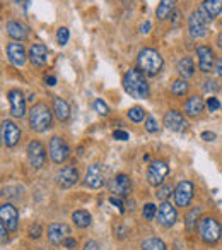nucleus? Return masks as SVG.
I'll return each instance as SVG.
<instances>
[{"label":"nucleus","instance_id":"16","mask_svg":"<svg viewBox=\"0 0 222 250\" xmlns=\"http://www.w3.org/2000/svg\"><path fill=\"white\" fill-rule=\"evenodd\" d=\"M5 52H7L9 62H11L14 67H22L26 63V60L29 59L24 45H22V43H19V42L9 43L7 48H5Z\"/></svg>","mask_w":222,"mask_h":250},{"label":"nucleus","instance_id":"14","mask_svg":"<svg viewBox=\"0 0 222 250\" xmlns=\"http://www.w3.org/2000/svg\"><path fill=\"white\" fill-rule=\"evenodd\" d=\"M163 122H164V127H166L167 130H171V132H183V130L188 127L183 113L178 110H167L163 118Z\"/></svg>","mask_w":222,"mask_h":250},{"label":"nucleus","instance_id":"13","mask_svg":"<svg viewBox=\"0 0 222 250\" xmlns=\"http://www.w3.org/2000/svg\"><path fill=\"white\" fill-rule=\"evenodd\" d=\"M176 219H178L176 208L167 201L161 202V206L157 208V223H159L163 228H171V226L176 223Z\"/></svg>","mask_w":222,"mask_h":250},{"label":"nucleus","instance_id":"44","mask_svg":"<svg viewBox=\"0 0 222 250\" xmlns=\"http://www.w3.org/2000/svg\"><path fill=\"white\" fill-rule=\"evenodd\" d=\"M110 202L113 206H116V208L120 209V212H125V206H123V202L120 201V197H110Z\"/></svg>","mask_w":222,"mask_h":250},{"label":"nucleus","instance_id":"41","mask_svg":"<svg viewBox=\"0 0 222 250\" xmlns=\"http://www.w3.org/2000/svg\"><path fill=\"white\" fill-rule=\"evenodd\" d=\"M127 236V228L123 225H116L115 226V238L123 240Z\"/></svg>","mask_w":222,"mask_h":250},{"label":"nucleus","instance_id":"4","mask_svg":"<svg viewBox=\"0 0 222 250\" xmlns=\"http://www.w3.org/2000/svg\"><path fill=\"white\" fill-rule=\"evenodd\" d=\"M198 236L202 238V242L208 243H217L219 240L222 238V226L221 223L217 221L215 218H210V216H205V218H200L197 226Z\"/></svg>","mask_w":222,"mask_h":250},{"label":"nucleus","instance_id":"26","mask_svg":"<svg viewBox=\"0 0 222 250\" xmlns=\"http://www.w3.org/2000/svg\"><path fill=\"white\" fill-rule=\"evenodd\" d=\"M176 70L180 74L181 79H190L195 76V63L191 60V57H181L176 63Z\"/></svg>","mask_w":222,"mask_h":250},{"label":"nucleus","instance_id":"28","mask_svg":"<svg viewBox=\"0 0 222 250\" xmlns=\"http://www.w3.org/2000/svg\"><path fill=\"white\" fill-rule=\"evenodd\" d=\"M72 221H74V225L79 226V228H87V226H91V223H92V216L87 211H84V209H79V211L72 212Z\"/></svg>","mask_w":222,"mask_h":250},{"label":"nucleus","instance_id":"24","mask_svg":"<svg viewBox=\"0 0 222 250\" xmlns=\"http://www.w3.org/2000/svg\"><path fill=\"white\" fill-rule=\"evenodd\" d=\"M204 100H202L200 96H197V94H193V96H190L186 101H185V113H186V117L190 118H197L202 115V111H204Z\"/></svg>","mask_w":222,"mask_h":250},{"label":"nucleus","instance_id":"5","mask_svg":"<svg viewBox=\"0 0 222 250\" xmlns=\"http://www.w3.org/2000/svg\"><path fill=\"white\" fill-rule=\"evenodd\" d=\"M188 33L193 40H204L208 35V21L198 9L188 16Z\"/></svg>","mask_w":222,"mask_h":250},{"label":"nucleus","instance_id":"37","mask_svg":"<svg viewBox=\"0 0 222 250\" xmlns=\"http://www.w3.org/2000/svg\"><path fill=\"white\" fill-rule=\"evenodd\" d=\"M146 130L149 134H157L159 132V124L154 117H147L146 118Z\"/></svg>","mask_w":222,"mask_h":250},{"label":"nucleus","instance_id":"36","mask_svg":"<svg viewBox=\"0 0 222 250\" xmlns=\"http://www.w3.org/2000/svg\"><path fill=\"white\" fill-rule=\"evenodd\" d=\"M142 216L147 219V221H152V219L157 216V208H156V206H154V204H150V202H149V204L144 206V209H142Z\"/></svg>","mask_w":222,"mask_h":250},{"label":"nucleus","instance_id":"45","mask_svg":"<svg viewBox=\"0 0 222 250\" xmlns=\"http://www.w3.org/2000/svg\"><path fill=\"white\" fill-rule=\"evenodd\" d=\"M113 137H115L116 141H127L129 139V134H127L125 130H115V132H113Z\"/></svg>","mask_w":222,"mask_h":250},{"label":"nucleus","instance_id":"31","mask_svg":"<svg viewBox=\"0 0 222 250\" xmlns=\"http://www.w3.org/2000/svg\"><path fill=\"white\" fill-rule=\"evenodd\" d=\"M142 250H167L166 243L157 236H150L142 242Z\"/></svg>","mask_w":222,"mask_h":250},{"label":"nucleus","instance_id":"17","mask_svg":"<svg viewBox=\"0 0 222 250\" xmlns=\"http://www.w3.org/2000/svg\"><path fill=\"white\" fill-rule=\"evenodd\" d=\"M56 185L62 188H70L77 184L79 180V170H77L74 165H69V167H63L62 170L56 173Z\"/></svg>","mask_w":222,"mask_h":250},{"label":"nucleus","instance_id":"34","mask_svg":"<svg viewBox=\"0 0 222 250\" xmlns=\"http://www.w3.org/2000/svg\"><path fill=\"white\" fill-rule=\"evenodd\" d=\"M69 38H70V33L65 26L56 29V43H58L60 46H65L67 43H69Z\"/></svg>","mask_w":222,"mask_h":250},{"label":"nucleus","instance_id":"27","mask_svg":"<svg viewBox=\"0 0 222 250\" xmlns=\"http://www.w3.org/2000/svg\"><path fill=\"white\" fill-rule=\"evenodd\" d=\"M174 14V0H161L156 9V16L159 21H166Z\"/></svg>","mask_w":222,"mask_h":250},{"label":"nucleus","instance_id":"50","mask_svg":"<svg viewBox=\"0 0 222 250\" xmlns=\"http://www.w3.org/2000/svg\"><path fill=\"white\" fill-rule=\"evenodd\" d=\"M149 31H150V22L147 21L146 24L140 26V33H142V35H149Z\"/></svg>","mask_w":222,"mask_h":250},{"label":"nucleus","instance_id":"12","mask_svg":"<svg viewBox=\"0 0 222 250\" xmlns=\"http://www.w3.org/2000/svg\"><path fill=\"white\" fill-rule=\"evenodd\" d=\"M197 55H198V69H200V72L210 74L215 69V63H217L214 50L207 45H198Z\"/></svg>","mask_w":222,"mask_h":250},{"label":"nucleus","instance_id":"3","mask_svg":"<svg viewBox=\"0 0 222 250\" xmlns=\"http://www.w3.org/2000/svg\"><path fill=\"white\" fill-rule=\"evenodd\" d=\"M164 60L161 53L154 48H142L137 55V67L142 70L146 76L154 77L163 70Z\"/></svg>","mask_w":222,"mask_h":250},{"label":"nucleus","instance_id":"43","mask_svg":"<svg viewBox=\"0 0 222 250\" xmlns=\"http://www.w3.org/2000/svg\"><path fill=\"white\" fill-rule=\"evenodd\" d=\"M82 250H99V243H97L96 240H89V242L84 243Z\"/></svg>","mask_w":222,"mask_h":250},{"label":"nucleus","instance_id":"29","mask_svg":"<svg viewBox=\"0 0 222 250\" xmlns=\"http://www.w3.org/2000/svg\"><path fill=\"white\" fill-rule=\"evenodd\" d=\"M200 212H202L200 208H191V209H188L186 214H185V225H186V228L190 229V231H193V229L198 226Z\"/></svg>","mask_w":222,"mask_h":250},{"label":"nucleus","instance_id":"25","mask_svg":"<svg viewBox=\"0 0 222 250\" xmlns=\"http://www.w3.org/2000/svg\"><path fill=\"white\" fill-rule=\"evenodd\" d=\"M53 113L60 122H67L70 118V104L63 98L55 96L53 98Z\"/></svg>","mask_w":222,"mask_h":250},{"label":"nucleus","instance_id":"21","mask_svg":"<svg viewBox=\"0 0 222 250\" xmlns=\"http://www.w3.org/2000/svg\"><path fill=\"white\" fill-rule=\"evenodd\" d=\"M28 55H29L31 63L36 67H43L48 62V48H46L43 43H33L28 50Z\"/></svg>","mask_w":222,"mask_h":250},{"label":"nucleus","instance_id":"47","mask_svg":"<svg viewBox=\"0 0 222 250\" xmlns=\"http://www.w3.org/2000/svg\"><path fill=\"white\" fill-rule=\"evenodd\" d=\"M63 245L67 247V249H75V245H77V242L74 238H70V236H67L65 240H63Z\"/></svg>","mask_w":222,"mask_h":250},{"label":"nucleus","instance_id":"1","mask_svg":"<svg viewBox=\"0 0 222 250\" xmlns=\"http://www.w3.org/2000/svg\"><path fill=\"white\" fill-rule=\"evenodd\" d=\"M122 84H123L125 93L130 94L132 98H135V100H147L150 94L146 74H144L139 67H133V69L127 70V72L123 74Z\"/></svg>","mask_w":222,"mask_h":250},{"label":"nucleus","instance_id":"40","mask_svg":"<svg viewBox=\"0 0 222 250\" xmlns=\"http://www.w3.org/2000/svg\"><path fill=\"white\" fill-rule=\"evenodd\" d=\"M41 231H43L41 225H33L31 228H29V236H31V238H39Z\"/></svg>","mask_w":222,"mask_h":250},{"label":"nucleus","instance_id":"22","mask_svg":"<svg viewBox=\"0 0 222 250\" xmlns=\"http://www.w3.org/2000/svg\"><path fill=\"white\" fill-rule=\"evenodd\" d=\"M198 11L204 14V18L208 22L217 19V16L222 12V0H204L198 7Z\"/></svg>","mask_w":222,"mask_h":250},{"label":"nucleus","instance_id":"10","mask_svg":"<svg viewBox=\"0 0 222 250\" xmlns=\"http://www.w3.org/2000/svg\"><path fill=\"white\" fill-rule=\"evenodd\" d=\"M9 104H11V115L14 118H24L26 113H29L26 108V96L21 89H11L7 93Z\"/></svg>","mask_w":222,"mask_h":250},{"label":"nucleus","instance_id":"20","mask_svg":"<svg viewBox=\"0 0 222 250\" xmlns=\"http://www.w3.org/2000/svg\"><path fill=\"white\" fill-rule=\"evenodd\" d=\"M86 185L89 188H101L104 185L103 167L99 163H94L86 171Z\"/></svg>","mask_w":222,"mask_h":250},{"label":"nucleus","instance_id":"2","mask_svg":"<svg viewBox=\"0 0 222 250\" xmlns=\"http://www.w3.org/2000/svg\"><path fill=\"white\" fill-rule=\"evenodd\" d=\"M28 122L31 130H35V132H46L48 129H52L53 111L50 110V106L46 103H36L29 110Z\"/></svg>","mask_w":222,"mask_h":250},{"label":"nucleus","instance_id":"32","mask_svg":"<svg viewBox=\"0 0 222 250\" xmlns=\"http://www.w3.org/2000/svg\"><path fill=\"white\" fill-rule=\"evenodd\" d=\"M127 117L135 124H140V122H144V118H147V111L142 106H132L127 111Z\"/></svg>","mask_w":222,"mask_h":250},{"label":"nucleus","instance_id":"39","mask_svg":"<svg viewBox=\"0 0 222 250\" xmlns=\"http://www.w3.org/2000/svg\"><path fill=\"white\" fill-rule=\"evenodd\" d=\"M207 108H208V111H217L219 108H221V101H219V98H215V96H212V98H208L207 100Z\"/></svg>","mask_w":222,"mask_h":250},{"label":"nucleus","instance_id":"46","mask_svg":"<svg viewBox=\"0 0 222 250\" xmlns=\"http://www.w3.org/2000/svg\"><path fill=\"white\" fill-rule=\"evenodd\" d=\"M202 139L207 141V143H212V141H215V134L210 132V130H205V132H202Z\"/></svg>","mask_w":222,"mask_h":250},{"label":"nucleus","instance_id":"48","mask_svg":"<svg viewBox=\"0 0 222 250\" xmlns=\"http://www.w3.org/2000/svg\"><path fill=\"white\" fill-rule=\"evenodd\" d=\"M215 72H217L219 77L222 79V57L221 59H217V63H215Z\"/></svg>","mask_w":222,"mask_h":250},{"label":"nucleus","instance_id":"51","mask_svg":"<svg viewBox=\"0 0 222 250\" xmlns=\"http://www.w3.org/2000/svg\"><path fill=\"white\" fill-rule=\"evenodd\" d=\"M215 43H217V46L222 50V33H219V36H217V40H215Z\"/></svg>","mask_w":222,"mask_h":250},{"label":"nucleus","instance_id":"49","mask_svg":"<svg viewBox=\"0 0 222 250\" xmlns=\"http://www.w3.org/2000/svg\"><path fill=\"white\" fill-rule=\"evenodd\" d=\"M45 83H46V86H55V84H56V77L55 76H46L45 77Z\"/></svg>","mask_w":222,"mask_h":250},{"label":"nucleus","instance_id":"23","mask_svg":"<svg viewBox=\"0 0 222 250\" xmlns=\"http://www.w3.org/2000/svg\"><path fill=\"white\" fill-rule=\"evenodd\" d=\"M70 235V228L65 225V223H52L48 226V240L55 245L58 243H63V240Z\"/></svg>","mask_w":222,"mask_h":250},{"label":"nucleus","instance_id":"8","mask_svg":"<svg viewBox=\"0 0 222 250\" xmlns=\"http://www.w3.org/2000/svg\"><path fill=\"white\" fill-rule=\"evenodd\" d=\"M0 137H2V143L7 147H14L16 144L21 139V129L18 127V124L12 120L4 118L2 125H0Z\"/></svg>","mask_w":222,"mask_h":250},{"label":"nucleus","instance_id":"11","mask_svg":"<svg viewBox=\"0 0 222 250\" xmlns=\"http://www.w3.org/2000/svg\"><path fill=\"white\" fill-rule=\"evenodd\" d=\"M193 194H195V187L191 182L188 180H181L180 184L174 187V202H176L178 208H188L193 199Z\"/></svg>","mask_w":222,"mask_h":250},{"label":"nucleus","instance_id":"33","mask_svg":"<svg viewBox=\"0 0 222 250\" xmlns=\"http://www.w3.org/2000/svg\"><path fill=\"white\" fill-rule=\"evenodd\" d=\"M171 194H174V187L169 184H163L161 187H157V190H156V197L159 199L161 202L167 201V197H169Z\"/></svg>","mask_w":222,"mask_h":250},{"label":"nucleus","instance_id":"18","mask_svg":"<svg viewBox=\"0 0 222 250\" xmlns=\"http://www.w3.org/2000/svg\"><path fill=\"white\" fill-rule=\"evenodd\" d=\"M0 219H2V223H4L11 231H16V229H18L19 212L12 204H9V202L7 204H2V208H0Z\"/></svg>","mask_w":222,"mask_h":250},{"label":"nucleus","instance_id":"30","mask_svg":"<svg viewBox=\"0 0 222 250\" xmlns=\"http://www.w3.org/2000/svg\"><path fill=\"white\" fill-rule=\"evenodd\" d=\"M190 91V84H188L186 79H176L171 83V93L174 94V96H185V94Z\"/></svg>","mask_w":222,"mask_h":250},{"label":"nucleus","instance_id":"9","mask_svg":"<svg viewBox=\"0 0 222 250\" xmlns=\"http://www.w3.org/2000/svg\"><path fill=\"white\" fill-rule=\"evenodd\" d=\"M26 154H28V161L33 168L39 170L45 167L46 163V149L39 141H31L26 146Z\"/></svg>","mask_w":222,"mask_h":250},{"label":"nucleus","instance_id":"38","mask_svg":"<svg viewBox=\"0 0 222 250\" xmlns=\"http://www.w3.org/2000/svg\"><path fill=\"white\" fill-rule=\"evenodd\" d=\"M204 89L207 91V93H217V91L221 89V86H219V83L215 79H207L204 84Z\"/></svg>","mask_w":222,"mask_h":250},{"label":"nucleus","instance_id":"35","mask_svg":"<svg viewBox=\"0 0 222 250\" xmlns=\"http://www.w3.org/2000/svg\"><path fill=\"white\" fill-rule=\"evenodd\" d=\"M94 110H96L97 115H101V117H108V115H110V106H108L101 98H97V100L94 101Z\"/></svg>","mask_w":222,"mask_h":250},{"label":"nucleus","instance_id":"6","mask_svg":"<svg viewBox=\"0 0 222 250\" xmlns=\"http://www.w3.org/2000/svg\"><path fill=\"white\" fill-rule=\"evenodd\" d=\"M167 173H169V165L166 160H154L147 168V182L152 187H161L166 180Z\"/></svg>","mask_w":222,"mask_h":250},{"label":"nucleus","instance_id":"15","mask_svg":"<svg viewBox=\"0 0 222 250\" xmlns=\"http://www.w3.org/2000/svg\"><path fill=\"white\" fill-rule=\"evenodd\" d=\"M108 187H110L111 194H115L116 197H127L132 192V180L125 173H120L113 180H110Z\"/></svg>","mask_w":222,"mask_h":250},{"label":"nucleus","instance_id":"7","mask_svg":"<svg viewBox=\"0 0 222 250\" xmlns=\"http://www.w3.org/2000/svg\"><path fill=\"white\" fill-rule=\"evenodd\" d=\"M48 153H50V158H52L53 163L56 165H62L69 160L70 156V147L67 144V141L60 136H53L50 139V144H48Z\"/></svg>","mask_w":222,"mask_h":250},{"label":"nucleus","instance_id":"42","mask_svg":"<svg viewBox=\"0 0 222 250\" xmlns=\"http://www.w3.org/2000/svg\"><path fill=\"white\" fill-rule=\"evenodd\" d=\"M7 231H9V228L4 225V223H0V238H2V243L5 245V242L9 240V235H7Z\"/></svg>","mask_w":222,"mask_h":250},{"label":"nucleus","instance_id":"19","mask_svg":"<svg viewBox=\"0 0 222 250\" xmlns=\"http://www.w3.org/2000/svg\"><path fill=\"white\" fill-rule=\"evenodd\" d=\"M5 31H7L9 38H12L14 42H26L29 38V28L21 21H9L5 24Z\"/></svg>","mask_w":222,"mask_h":250}]
</instances>
